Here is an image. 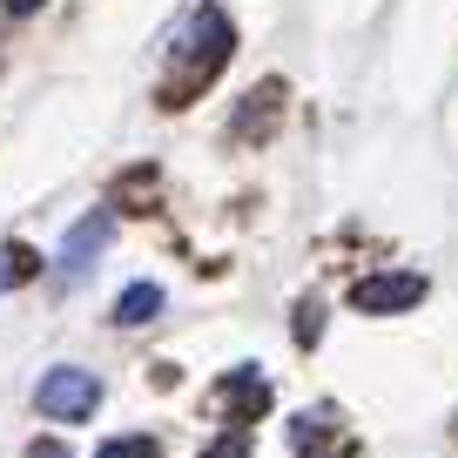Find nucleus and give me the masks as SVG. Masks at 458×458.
<instances>
[{"label":"nucleus","mask_w":458,"mask_h":458,"mask_svg":"<svg viewBox=\"0 0 458 458\" xmlns=\"http://www.w3.org/2000/svg\"><path fill=\"white\" fill-rule=\"evenodd\" d=\"M34 404H41L47 418H61V425H81L101 404V377L81 371V364H61V371H47L41 385H34Z\"/></svg>","instance_id":"1"},{"label":"nucleus","mask_w":458,"mask_h":458,"mask_svg":"<svg viewBox=\"0 0 458 458\" xmlns=\"http://www.w3.org/2000/svg\"><path fill=\"white\" fill-rule=\"evenodd\" d=\"M108 236H114V216H108V209H88L81 223L68 229V243H61V257H55V276H61V284H81V276L101 263Z\"/></svg>","instance_id":"2"},{"label":"nucleus","mask_w":458,"mask_h":458,"mask_svg":"<svg viewBox=\"0 0 458 458\" xmlns=\"http://www.w3.org/2000/svg\"><path fill=\"white\" fill-rule=\"evenodd\" d=\"M351 303L358 310H411V303H425V276H411V270H398V276H364L358 290H351Z\"/></svg>","instance_id":"3"},{"label":"nucleus","mask_w":458,"mask_h":458,"mask_svg":"<svg viewBox=\"0 0 458 458\" xmlns=\"http://www.w3.org/2000/svg\"><path fill=\"white\" fill-rule=\"evenodd\" d=\"M148 317H162V290L156 284H129L114 297V324H148Z\"/></svg>","instance_id":"4"},{"label":"nucleus","mask_w":458,"mask_h":458,"mask_svg":"<svg viewBox=\"0 0 458 458\" xmlns=\"http://www.w3.org/2000/svg\"><path fill=\"white\" fill-rule=\"evenodd\" d=\"M223 404H236V411H263V404H270V385H263V371L223 377Z\"/></svg>","instance_id":"5"},{"label":"nucleus","mask_w":458,"mask_h":458,"mask_svg":"<svg viewBox=\"0 0 458 458\" xmlns=\"http://www.w3.org/2000/svg\"><path fill=\"white\" fill-rule=\"evenodd\" d=\"M28 270H34V250H21V243H0V290H14Z\"/></svg>","instance_id":"6"},{"label":"nucleus","mask_w":458,"mask_h":458,"mask_svg":"<svg viewBox=\"0 0 458 458\" xmlns=\"http://www.w3.org/2000/svg\"><path fill=\"white\" fill-rule=\"evenodd\" d=\"M95 458H156V445L148 438H114V445H101Z\"/></svg>","instance_id":"7"},{"label":"nucleus","mask_w":458,"mask_h":458,"mask_svg":"<svg viewBox=\"0 0 458 458\" xmlns=\"http://www.w3.org/2000/svg\"><path fill=\"white\" fill-rule=\"evenodd\" d=\"M202 458H250V438H243V431H229V438H216Z\"/></svg>","instance_id":"8"},{"label":"nucleus","mask_w":458,"mask_h":458,"mask_svg":"<svg viewBox=\"0 0 458 458\" xmlns=\"http://www.w3.org/2000/svg\"><path fill=\"white\" fill-rule=\"evenodd\" d=\"M34 7H47V0H7V14H34Z\"/></svg>","instance_id":"9"}]
</instances>
